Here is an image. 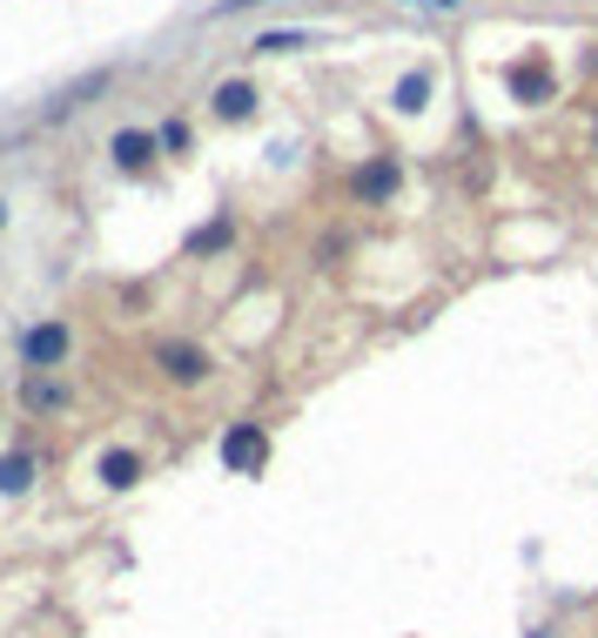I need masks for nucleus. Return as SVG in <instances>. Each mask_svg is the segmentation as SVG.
I'll return each instance as SVG.
<instances>
[{"instance_id": "nucleus-1", "label": "nucleus", "mask_w": 598, "mask_h": 638, "mask_svg": "<svg viewBox=\"0 0 598 638\" xmlns=\"http://www.w3.org/2000/svg\"><path fill=\"white\" fill-rule=\"evenodd\" d=\"M504 82H511V95L525 101V108H538V101H551V95H558V74H551V61H545V54L511 61V74H504Z\"/></svg>"}, {"instance_id": "nucleus-2", "label": "nucleus", "mask_w": 598, "mask_h": 638, "mask_svg": "<svg viewBox=\"0 0 598 638\" xmlns=\"http://www.w3.org/2000/svg\"><path fill=\"white\" fill-rule=\"evenodd\" d=\"M263 457H269V430L263 424H229L222 430V464L229 470H256Z\"/></svg>"}, {"instance_id": "nucleus-3", "label": "nucleus", "mask_w": 598, "mask_h": 638, "mask_svg": "<svg viewBox=\"0 0 598 638\" xmlns=\"http://www.w3.org/2000/svg\"><path fill=\"white\" fill-rule=\"evenodd\" d=\"M21 356H27V370H61V356H68V323H34L21 336Z\"/></svg>"}, {"instance_id": "nucleus-4", "label": "nucleus", "mask_w": 598, "mask_h": 638, "mask_svg": "<svg viewBox=\"0 0 598 638\" xmlns=\"http://www.w3.org/2000/svg\"><path fill=\"white\" fill-rule=\"evenodd\" d=\"M396 182H404V169H396L390 162V155H377V162H364V169H356V195H364V203H390V195H396Z\"/></svg>"}, {"instance_id": "nucleus-5", "label": "nucleus", "mask_w": 598, "mask_h": 638, "mask_svg": "<svg viewBox=\"0 0 598 638\" xmlns=\"http://www.w3.org/2000/svg\"><path fill=\"white\" fill-rule=\"evenodd\" d=\"M155 364H162L175 383H203L209 377V356L195 349V343H162V349H155Z\"/></svg>"}, {"instance_id": "nucleus-6", "label": "nucleus", "mask_w": 598, "mask_h": 638, "mask_svg": "<svg viewBox=\"0 0 598 638\" xmlns=\"http://www.w3.org/2000/svg\"><path fill=\"white\" fill-rule=\"evenodd\" d=\"M108 155H114L122 169H148L155 155H162V135H148V128H122V135L108 142Z\"/></svg>"}, {"instance_id": "nucleus-7", "label": "nucleus", "mask_w": 598, "mask_h": 638, "mask_svg": "<svg viewBox=\"0 0 598 638\" xmlns=\"http://www.w3.org/2000/svg\"><path fill=\"white\" fill-rule=\"evenodd\" d=\"M142 451H122V444H114V451H101V464H95V477H101V484L108 491H129V484H142Z\"/></svg>"}, {"instance_id": "nucleus-8", "label": "nucleus", "mask_w": 598, "mask_h": 638, "mask_svg": "<svg viewBox=\"0 0 598 638\" xmlns=\"http://www.w3.org/2000/svg\"><path fill=\"white\" fill-rule=\"evenodd\" d=\"M303 48H324V34L316 27H269L249 41V54H303Z\"/></svg>"}, {"instance_id": "nucleus-9", "label": "nucleus", "mask_w": 598, "mask_h": 638, "mask_svg": "<svg viewBox=\"0 0 598 638\" xmlns=\"http://www.w3.org/2000/svg\"><path fill=\"white\" fill-rule=\"evenodd\" d=\"M430 95H437V74H430V68H411L404 82H396V95H390V101H396V114H424V108H430Z\"/></svg>"}, {"instance_id": "nucleus-10", "label": "nucleus", "mask_w": 598, "mask_h": 638, "mask_svg": "<svg viewBox=\"0 0 598 638\" xmlns=\"http://www.w3.org/2000/svg\"><path fill=\"white\" fill-rule=\"evenodd\" d=\"M256 101H263V95H256L249 82H222V88H216V122H249Z\"/></svg>"}, {"instance_id": "nucleus-11", "label": "nucleus", "mask_w": 598, "mask_h": 638, "mask_svg": "<svg viewBox=\"0 0 598 638\" xmlns=\"http://www.w3.org/2000/svg\"><path fill=\"white\" fill-rule=\"evenodd\" d=\"M21 404H27V410H61V404H68V383L48 377V370H34V377L21 383Z\"/></svg>"}, {"instance_id": "nucleus-12", "label": "nucleus", "mask_w": 598, "mask_h": 638, "mask_svg": "<svg viewBox=\"0 0 598 638\" xmlns=\"http://www.w3.org/2000/svg\"><path fill=\"white\" fill-rule=\"evenodd\" d=\"M27 484H34V457H27V451H14V457H0V491L14 498V491H27Z\"/></svg>"}, {"instance_id": "nucleus-13", "label": "nucleus", "mask_w": 598, "mask_h": 638, "mask_svg": "<svg viewBox=\"0 0 598 638\" xmlns=\"http://www.w3.org/2000/svg\"><path fill=\"white\" fill-rule=\"evenodd\" d=\"M404 8H417V14H457V8H471V0H404Z\"/></svg>"}, {"instance_id": "nucleus-14", "label": "nucleus", "mask_w": 598, "mask_h": 638, "mask_svg": "<svg viewBox=\"0 0 598 638\" xmlns=\"http://www.w3.org/2000/svg\"><path fill=\"white\" fill-rule=\"evenodd\" d=\"M222 243H229V222H216V229L195 235V249H222Z\"/></svg>"}, {"instance_id": "nucleus-15", "label": "nucleus", "mask_w": 598, "mask_h": 638, "mask_svg": "<svg viewBox=\"0 0 598 638\" xmlns=\"http://www.w3.org/2000/svg\"><path fill=\"white\" fill-rule=\"evenodd\" d=\"M532 638H551V625H538V631H532Z\"/></svg>"}, {"instance_id": "nucleus-16", "label": "nucleus", "mask_w": 598, "mask_h": 638, "mask_svg": "<svg viewBox=\"0 0 598 638\" xmlns=\"http://www.w3.org/2000/svg\"><path fill=\"white\" fill-rule=\"evenodd\" d=\"M0 222H8V209H0Z\"/></svg>"}]
</instances>
